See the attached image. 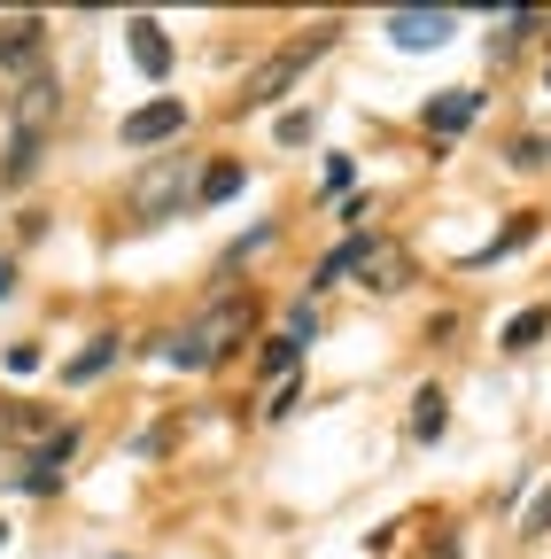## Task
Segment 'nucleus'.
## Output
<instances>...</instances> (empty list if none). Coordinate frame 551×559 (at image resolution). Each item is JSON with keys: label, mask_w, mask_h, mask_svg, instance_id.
<instances>
[{"label": "nucleus", "mask_w": 551, "mask_h": 559, "mask_svg": "<svg viewBox=\"0 0 551 559\" xmlns=\"http://www.w3.org/2000/svg\"><path fill=\"white\" fill-rule=\"evenodd\" d=\"M9 288H16V264H9V257H0V296H9Z\"/></svg>", "instance_id": "nucleus-24"}, {"label": "nucleus", "mask_w": 551, "mask_h": 559, "mask_svg": "<svg viewBox=\"0 0 551 559\" xmlns=\"http://www.w3.org/2000/svg\"><path fill=\"white\" fill-rule=\"evenodd\" d=\"M0 70L39 79V70H47V16H9V24H0Z\"/></svg>", "instance_id": "nucleus-6"}, {"label": "nucleus", "mask_w": 551, "mask_h": 559, "mask_svg": "<svg viewBox=\"0 0 551 559\" xmlns=\"http://www.w3.org/2000/svg\"><path fill=\"white\" fill-rule=\"evenodd\" d=\"M117 349H124L117 334H94V342L79 349V358H71V366H62V381H94V373H109V366H117Z\"/></svg>", "instance_id": "nucleus-14"}, {"label": "nucleus", "mask_w": 551, "mask_h": 559, "mask_svg": "<svg viewBox=\"0 0 551 559\" xmlns=\"http://www.w3.org/2000/svg\"><path fill=\"white\" fill-rule=\"evenodd\" d=\"M187 179H194V156H187V148H179V156H156L141 179L124 187L132 226H164V218H179V210H187Z\"/></svg>", "instance_id": "nucleus-2"}, {"label": "nucleus", "mask_w": 551, "mask_h": 559, "mask_svg": "<svg viewBox=\"0 0 551 559\" xmlns=\"http://www.w3.org/2000/svg\"><path fill=\"white\" fill-rule=\"evenodd\" d=\"M296 358H303V342H288V334H272L256 366H264V373H296Z\"/></svg>", "instance_id": "nucleus-18"}, {"label": "nucleus", "mask_w": 551, "mask_h": 559, "mask_svg": "<svg viewBox=\"0 0 551 559\" xmlns=\"http://www.w3.org/2000/svg\"><path fill=\"white\" fill-rule=\"evenodd\" d=\"M543 326H551V311H520V319H505V334H498V342L513 349V358H528V349L543 342Z\"/></svg>", "instance_id": "nucleus-15"}, {"label": "nucleus", "mask_w": 551, "mask_h": 559, "mask_svg": "<svg viewBox=\"0 0 551 559\" xmlns=\"http://www.w3.org/2000/svg\"><path fill=\"white\" fill-rule=\"evenodd\" d=\"M71 459H79V428H55V436L39 443V459L16 474V489H24V498H55L62 474H71Z\"/></svg>", "instance_id": "nucleus-4"}, {"label": "nucleus", "mask_w": 551, "mask_h": 559, "mask_svg": "<svg viewBox=\"0 0 551 559\" xmlns=\"http://www.w3.org/2000/svg\"><path fill=\"white\" fill-rule=\"evenodd\" d=\"M451 428V396L443 389H420V396H411V443H435Z\"/></svg>", "instance_id": "nucleus-13"}, {"label": "nucleus", "mask_w": 551, "mask_h": 559, "mask_svg": "<svg viewBox=\"0 0 551 559\" xmlns=\"http://www.w3.org/2000/svg\"><path fill=\"white\" fill-rule=\"evenodd\" d=\"M288 342H319V311H311V304L288 311Z\"/></svg>", "instance_id": "nucleus-23"}, {"label": "nucleus", "mask_w": 551, "mask_h": 559, "mask_svg": "<svg viewBox=\"0 0 551 559\" xmlns=\"http://www.w3.org/2000/svg\"><path fill=\"white\" fill-rule=\"evenodd\" d=\"M187 132V102H148V109H132L124 124H117V140H124V148H164V140H179Z\"/></svg>", "instance_id": "nucleus-5"}, {"label": "nucleus", "mask_w": 551, "mask_h": 559, "mask_svg": "<svg viewBox=\"0 0 551 559\" xmlns=\"http://www.w3.org/2000/svg\"><path fill=\"white\" fill-rule=\"evenodd\" d=\"M543 86H551V70H543Z\"/></svg>", "instance_id": "nucleus-26"}, {"label": "nucleus", "mask_w": 551, "mask_h": 559, "mask_svg": "<svg viewBox=\"0 0 551 559\" xmlns=\"http://www.w3.org/2000/svg\"><path fill=\"white\" fill-rule=\"evenodd\" d=\"M334 39H342V24H311L303 39L272 47V55H264V62L249 70V86H241V109H272V102H280V94H288V86L303 79V70H311V62H319V55L334 47Z\"/></svg>", "instance_id": "nucleus-1"}, {"label": "nucleus", "mask_w": 551, "mask_h": 559, "mask_svg": "<svg viewBox=\"0 0 551 559\" xmlns=\"http://www.w3.org/2000/svg\"><path fill=\"white\" fill-rule=\"evenodd\" d=\"M249 326H256V296H218V304L202 311L187 334H194L202 349H211V366H218V358H233V349L249 342Z\"/></svg>", "instance_id": "nucleus-3"}, {"label": "nucleus", "mask_w": 551, "mask_h": 559, "mask_svg": "<svg viewBox=\"0 0 551 559\" xmlns=\"http://www.w3.org/2000/svg\"><path fill=\"white\" fill-rule=\"evenodd\" d=\"M513 164H520V171H536V164H551V140H543V132H528V140H520V148H513Z\"/></svg>", "instance_id": "nucleus-22"}, {"label": "nucleus", "mask_w": 551, "mask_h": 559, "mask_svg": "<svg viewBox=\"0 0 551 559\" xmlns=\"http://www.w3.org/2000/svg\"><path fill=\"white\" fill-rule=\"evenodd\" d=\"M366 249H373V234H350V241H334V249L319 257V272H311V288H334L342 272H358V264H366Z\"/></svg>", "instance_id": "nucleus-12"}, {"label": "nucleus", "mask_w": 551, "mask_h": 559, "mask_svg": "<svg viewBox=\"0 0 551 559\" xmlns=\"http://www.w3.org/2000/svg\"><path fill=\"white\" fill-rule=\"evenodd\" d=\"M124 39H132V62H141L148 79H164V70H171V39H164V24H156V16H132V24H124Z\"/></svg>", "instance_id": "nucleus-11"}, {"label": "nucleus", "mask_w": 551, "mask_h": 559, "mask_svg": "<svg viewBox=\"0 0 551 559\" xmlns=\"http://www.w3.org/2000/svg\"><path fill=\"white\" fill-rule=\"evenodd\" d=\"M311 132H319V117H311V109H288V117H280V148H303Z\"/></svg>", "instance_id": "nucleus-20"}, {"label": "nucleus", "mask_w": 551, "mask_h": 559, "mask_svg": "<svg viewBox=\"0 0 551 559\" xmlns=\"http://www.w3.org/2000/svg\"><path fill=\"white\" fill-rule=\"evenodd\" d=\"M241 187V164H211V171H202V187H194V202H226Z\"/></svg>", "instance_id": "nucleus-16"}, {"label": "nucleus", "mask_w": 551, "mask_h": 559, "mask_svg": "<svg viewBox=\"0 0 551 559\" xmlns=\"http://www.w3.org/2000/svg\"><path fill=\"white\" fill-rule=\"evenodd\" d=\"M520 241H536V210H528V218H513V226H505V234H498L490 249H481L474 264H498V257H505V249H520Z\"/></svg>", "instance_id": "nucleus-17"}, {"label": "nucleus", "mask_w": 551, "mask_h": 559, "mask_svg": "<svg viewBox=\"0 0 551 559\" xmlns=\"http://www.w3.org/2000/svg\"><path fill=\"white\" fill-rule=\"evenodd\" d=\"M474 117H481V94H474V86H451V94H435V102L420 109V124H428L435 140H451V132H466Z\"/></svg>", "instance_id": "nucleus-9"}, {"label": "nucleus", "mask_w": 551, "mask_h": 559, "mask_svg": "<svg viewBox=\"0 0 551 559\" xmlns=\"http://www.w3.org/2000/svg\"><path fill=\"white\" fill-rule=\"evenodd\" d=\"M404 280H411V257H404L396 241H373V249H366V264H358V288H373V296H396Z\"/></svg>", "instance_id": "nucleus-10"}, {"label": "nucleus", "mask_w": 551, "mask_h": 559, "mask_svg": "<svg viewBox=\"0 0 551 559\" xmlns=\"http://www.w3.org/2000/svg\"><path fill=\"white\" fill-rule=\"evenodd\" d=\"M536 24H543V16H505V24L490 32V55H513V47H520V39L536 32Z\"/></svg>", "instance_id": "nucleus-19"}, {"label": "nucleus", "mask_w": 551, "mask_h": 559, "mask_svg": "<svg viewBox=\"0 0 551 559\" xmlns=\"http://www.w3.org/2000/svg\"><path fill=\"white\" fill-rule=\"evenodd\" d=\"M520 536H551V481L536 489V506L520 513Z\"/></svg>", "instance_id": "nucleus-21"}, {"label": "nucleus", "mask_w": 551, "mask_h": 559, "mask_svg": "<svg viewBox=\"0 0 551 559\" xmlns=\"http://www.w3.org/2000/svg\"><path fill=\"white\" fill-rule=\"evenodd\" d=\"M381 32H388V47L420 55V47H443V39L458 32V16H451V9H396V16H388Z\"/></svg>", "instance_id": "nucleus-7"}, {"label": "nucleus", "mask_w": 551, "mask_h": 559, "mask_svg": "<svg viewBox=\"0 0 551 559\" xmlns=\"http://www.w3.org/2000/svg\"><path fill=\"white\" fill-rule=\"evenodd\" d=\"M0 544H9V521H0Z\"/></svg>", "instance_id": "nucleus-25"}, {"label": "nucleus", "mask_w": 551, "mask_h": 559, "mask_svg": "<svg viewBox=\"0 0 551 559\" xmlns=\"http://www.w3.org/2000/svg\"><path fill=\"white\" fill-rule=\"evenodd\" d=\"M9 109H16V140H47V124L62 117V86H55V70L24 79V94H16Z\"/></svg>", "instance_id": "nucleus-8"}]
</instances>
